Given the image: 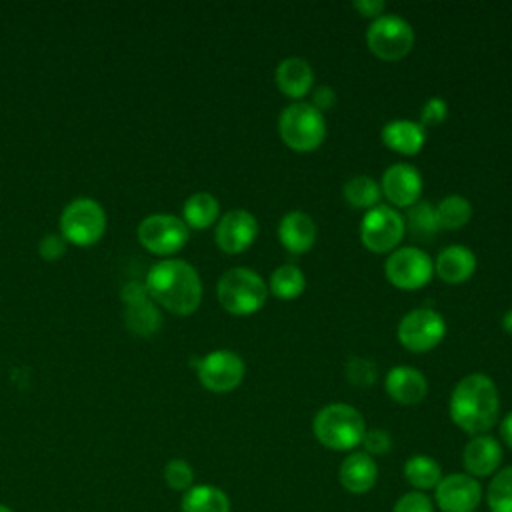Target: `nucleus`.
Masks as SVG:
<instances>
[{
  "instance_id": "13",
  "label": "nucleus",
  "mask_w": 512,
  "mask_h": 512,
  "mask_svg": "<svg viewBox=\"0 0 512 512\" xmlns=\"http://www.w3.org/2000/svg\"><path fill=\"white\" fill-rule=\"evenodd\" d=\"M484 498L482 486L466 472L442 476L434 488V506L440 512H474Z\"/></svg>"
},
{
  "instance_id": "41",
  "label": "nucleus",
  "mask_w": 512,
  "mask_h": 512,
  "mask_svg": "<svg viewBox=\"0 0 512 512\" xmlns=\"http://www.w3.org/2000/svg\"><path fill=\"white\" fill-rule=\"evenodd\" d=\"M502 328H504L508 334H512V308L502 316Z\"/></svg>"
},
{
  "instance_id": "42",
  "label": "nucleus",
  "mask_w": 512,
  "mask_h": 512,
  "mask_svg": "<svg viewBox=\"0 0 512 512\" xmlns=\"http://www.w3.org/2000/svg\"><path fill=\"white\" fill-rule=\"evenodd\" d=\"M0 512H12L8 506H4V504H0Z\"/></svg>"
},
{
  "instance_id": "38",
  "label": "nucleus",
  "mask_w": 512,
  "mask_h": 512,
  "mask_svg": "<svg viewBox=\"0 0 512 512\" xmlns=\"http://www.w3.org/2000/svg\"><path fill=\"white\" fill-rule=\"evenodd\" d=\"M334 102H336V92L330 88V86H318V88H314L312 90V106L318 110V112H326V110H330L332 106H334Z\"/></svg>"
},
{
  "instance_id": "36",
  "label": "nucleus",
  "mask_w": 512,
  "mask_h": 512,
  "mask_svg": "<svg viewBox=\"0 0 512 512\" xmlns=\"http://www.w3.org/2000/svg\"><path fill=\"white\" fill-rule=\"evenodd\" d=\"M448 116V104L444 98L440 96H432L424 102L422 110H420V124L422 126H434L444 122Z\"/></svg>"
},
{
  "instance_id": "22",
  "label": "nucleus",
  "mask_w": 512,
  "mask_h": 512,
  "mask_svg": "<svg viewBox=\"0 0 512 512\" xmlns=\"http://www.w3.org/2000/svg\"><path fill=\"white\" fill-rule=\"evenodd\" d=\"M382 142L400 152V154H416L422 150L426 142V128L420 122L396 118L384 124L382 128Z\"/></svg>"
},
{
  "instance_id": "2",
  "label": "nucleus",
  "mask_w": 512,
  "mask_h": 512,
  "mask_svg": "<svg viewBox=\"0 0 512 512\" xmlns=\"http://www.w3.org/2000/svg\"><path fill=\"white\" fill-rule=\"evenodd\" d=\"M148 294L166 310L186 316L192 314L202 300V282L194 266L184 260H160L146 274Z\"/></svg>"
},
{
  "instance_id": "33",
  "label": "nucleus",
  "mask_w": 512,
  "mask_h": 512,
  "mask_svg": "<svg viewBox=\"0 0 512 512\" xmlns=\"http://www.w3.org/2000/svg\"><path fill=\"white\" fill-rule=\"evenodd\" d=\"M346 378L354 384V386H372L378 374V366L374 362H370L368 358H360V356H352L346 366Z\"/></svg>"
},
{
  "instance_id": "32",
  "label": "nucleus",
  "mask_w": 512,
  "mask_h": 512,
  "mask_svg": "<svg viewBox=\"0 0 512 512\" xmlns=\"http://www.w3.org/2000/svg\"><path fill=\"white\" fill-rule=\"evenodd\" d=\"M164 480L172 490L186 492L194 486V470L192 466L182 458H172L164 466Z\"/></svg>"
},
{
  "instance_id": "10",
  "label": "nucleus",
  "mask_w": 512,
  "mask_h": 512,
  "mask_svg": "<svg viewBox=\"0 0 512 512\" xmlns=\"http://www.w3.org/2000/svg\"><path fill=\"white\" fill-rule=\"evenodd\" d=\"M384 272L390 284L400 290L422 288L434 272V262L430 256L416 246H402L392 250L384 262Z\"/></svg>"
},
{
  "instance_id": "14",
  "label": "nucleus",
  "mask_w": 512,
  "mask_h": 512,
  "mask_svg": "<svg viewBox=\"0 0 512 512\" xmlns=\"http://www.w3.org/2000/svg\"><path fill=\"white\" fill-rule=\"evenodd\" d=\"M380 190L394 206L410 208L420 200L422 176L412 164L396 162L384 170Z\"/></svg>"
},
{
  "instance_id": "17",
  "label": "nucleus",
  "mask_w": 512,
  "mask_h": 512,
  "mask_svg": "<svg viewBox=\"0 0 512 512\" xmlns=\"http://www.w3.org/2000/svg\"><path fill=\"white\" fill-rule=\"evenodd\" d=\"M378 480V466L366 452H350L338 468V482L350 494H366Z\"/></svg>"
},
{
  "instance_id": "9",
  "label": "nucleus",
  "mask_w": 512,
  "mask_h": 512,
  "mask_svg": "<svg viewBox=\"0 0 512 512\" xmlns=\"http://www.w3.org/2000/svg\"><path fill=\"white\" fill-rule=\"evenodd\" d=\"M106 228V214L102 206L92 198H76L72 200L62 216H60V230L66 240L72 244L88 246L94 244Z\"/></svg>"
},
{
  "instance_id": "18",
  "label": "nucleus",
  "mask_w": 512,
  "mask_h": 512,
  "mask_svg": "<svg viewBox=\"0 0 512 512\" xmlns=\"http://www.w3.org/2000/svg\"><path fill=\"white\" fill-rule=\"evenodd\" d=\"M278 240L292 254L308 252L316 242V224L302 210L286 212L278 222Z\"/></svg>"
},
{
  "instance_id": "20",
  "label": "nucleus",
  "mask_w": 512,
  "mask_h": 512,
  "mask_svg": "<svg viewBox=\"0 0 512 512\" xmlns=\"http://www.w3.org/2000/svg\"><path fill=\"white\" fill-rule=\"evenodd\" d=\"M274 80H276V86L280 88V92H284L288 98L300 100L312 88L314 70L308 60H304L300 56H290V58H284L276 66Z\"/></svg>"
},
{
  "instance_id": "24",
  "label": "nucleus",
  "mask_w": 512,
  "mask_h": 512,
  "mask_svg": "<svg viewBox=\"0 0 512 512\" xmlns=\"http://www.w3.org/2000/svg\"><path fill=\"white\" fill-rule=\"evenodd\" d=\"M404 480L418 492H428L442 480V466L428 454H414L404 462Z\"/></svg>"
},
{
  "instance_id": "35",
  "label": "nucleus",
  "mask_w": 512,
  "mask_h": 512,
  "mask_svg": "<svg viewBox=\"0 0 512 512\" xmlns=\"http://www.w3.org/2000/svg\"><path fill=\"white\" fill-rule=\"evenodd\" d=\"M362 452H366L368 456H382L386 452H390L392 448V436L384 430V428H366L364 438H362Z\"/></svg>"
},
{
  "instance_id": "11",
  "label": "nucleus",
  "mask_w": 512,
  "mask_h": 512,
  "mask_svg": "<svg viewBox=\"0 0 512 512\" xmlns=\"http://www.w3.org/2000/svg\"><path fill=\"white\" fill-rule=\"evenodd\" d=\"M138 240L154 254H174L188 240V226L172 214H152L138 226Z\"/></svg>"
},
{
  "instance_id": "7",
  "label": "nucleus",
  "mask_w": 512,
  "mask_h": 512,
  "mask_svg": "<svg viewBox=\"0 0 512 512\" xmlns=\"http://www.w3.org/2000/svg\"><path fill=\"white\" fill-rule=\"evenodd\" d=\"M406 222L404 216L392 206L378 204L370 208L360 224V240L362 244L378 254L392 252L400 240L404 238Z\"/></svg>"
},
{
  "instance_id": "4",
  "label": "nucleus",
  "mask_w": 512,
  "mask_h": 512,
  "mask_svg": "<svg viewBox=\"0 0 512 512\" xmlns=\"http://www.w3.org/2000/svg\"><path fill=\"white\" fill-rule=\"evenodd\" d=\"M218 302L224 310L236 316L254 314L260 310L268 296V286L262 276L246 266H236L226 270L216 286Z\"/></svg>"
},
{
  "instance_id": "5",
  "label": "nucleus",
  "mask_w": 512,
  "mask_h": 512,
  "mask_svg": "<svg viewBox=\"0 0 512 512\" xmlns=\"http://www.w3.org/2000/svg\"><path fill=\"white\" fill-rule=\"evenodd\" d=\"M278 134L288 148L308 152L324 142L326 118L310 102H294L282 110Z\"/></svg>"
},
{
  "instance_id": "27",
  "label": "nucleus",
  "mask_w": 512,
  "mask_h": 512,
  "mask_svg": "<svg viewBox=\"0 0 512 512\" xmlns=\"http://www.w3.org/2000/svg\"><path fill=\"white\" fill-rule=\"evenodd\" d=\"M306 278L296 264H282L270 274L268 288L276 298L292 300L304 292Z\"/></svg>"
},
{
  "instance_id": "37",
  "label": "nucleus",
  "mask_w": 512,
  "mask_h": 512,
  "mask_svg": "<svg viewBox=\"0 0 512 512\" xmlns=\"http://www.w3.org/2000/svg\"><path fill=\"white\" fill-rule=\"evenodd\" d=\"M64 250H66L64 238L58 234H46V236H42V240L38 244V252L44 260H56L64 254Z\"/></svg>"
},
{
  "instance_id": "39",
  "label": "nucleus",
  "mask_w": 512,
  "mask_h": 512,
  "mask_svg": "<svg viewBox=\"0 0 512 512\" xmlns=\"http://www.w3.org/2000/svg\"><path fill=\"white\" fill-rule=\"evenodd\" d=\"M352 6L362 14V16H368V18H378L384 14V0H354Z\"/></svg>"
},
{
  "instance_id": "19",
  "label": "nucleus",
  "mask_w": 512,
  "mask_h": 512,
  "mask_svg": "<svg viewBox=\"0 0 512 512\" xmlns=\"http://www.w3.org/2000/svg\"><path fill=\"white\" fill-rule=\"evenodd\" d=\"M384 388L398 404H418L428 392V380L420 370L400 364L386 374Z\"/></svg>"
},
{
  "instance_id": "28",
  "label": "nucleus",
  "mask_w": 512,
  "mask_h": 512,
  "mask_svg": "<svg viewBox=\"0 0 512 512\" xmlns=\"http://www.w3.org/2000/svg\"><path fill=\"white\" fill-rule=\"evenodd\" d=\"M380 184L366 176V174H356L352 178H348L344 182V188H342V194L344 198L348 200L350 206L354 208H374L378 206V200H380Z\"/></svg>"
},
{
  "instance_id": "34",
  "label": "nucleus",
  "mask_w": 512,
  "mask_h": 512,
  "mask_svg": "<svg viewBox=\"0 0 512 512\" xmlns=\"http://www.w3.org/2000/svg\"><path fill=\"white\" fill-rule=\"evenodd\" d=\"M392 512H434V502L426 492L410 490L394 502Z\"/></svg>"
},
{
  "instance_id": "29",
  "label": "nucleus",
  "mask_w": 512,
  "mask_h": 512,
  "mask_svg": "<svg viewBox=\"0 0 512 512\" xmlns=\"http://www.w3.org/2000/svg\"><path fill=\"white\" fill-rule=\"evenodd\" d=\"M436 218L440 228L456 230L462 228L472 218V204L460 196V194H448L444 196L436 206Z\"/></svg>"
},
{
  "instance_id": "26",
  "label": "nucleus",
  "mask_w": 512,
  "mask_h": 512,
  "mask_svg": "<svg viewBox=\"0 0 512 512\" xmlns=\"http://www.w3.org/2000/svg\"><path fill=\"white\" fill-rule=\"evenodd\" d=\"M220 204L210 192H196L184 202V224L190 228H208L218 218Z\"/></svg>"
},
{
  "instance_id": "1",
  "label": "nucleus",
  "mask_w": 512,
  "mask_h": 512,
  "mask_svg": "<svg viewBox=\"0 0 512 512\" xmlns=\"http://www.w3.org/2000/svg\"><path fill=\"white\" fill-rule=\"evenodd\" d=\"M448 412L452 422L470 436L486 434L496 424L500 412L494 380L480 372L464 376L450 394Z\"/></svg>"
},
{
  "instance_id": "31",
  "label": "nucleus",
  "mask_w": 512,
  "mask_h": 512,
  "mask_svg": "<svg viewBox=\"0 0 512 512\" xmlns=\"http://www.w3.org/2000/svg\"><path fill=\"white\" fill-rule=\"evenodd\" d=\"M486 502L490 512H512V466H504L492 476Z\"/></svg>"
},
{
  "instance_id": "40",
  "label": "nucleus",
  "mask_w": 512,
  "mask_h": 512,
  "mask_svg": "<svg viewBox=\"0 0 512 512\" xmlns=\"http://www.w3.org/2000/svg\"><path fill=\"white\" fill-rule=\"evenodd\" d=\"M500 436H502L504 444H506L508 448H512V412H508V414L504 416V420L500 422Z\"/></svg>"
},
{
  "instance_id": "3",
  "label": "nucleus",
  "mask_w": 512,
  "mask_h": 512,
  "mask_svg": "<svg viewBox=\"0 0 512 512\" xmlns=\"http://www.w3.org/2000/svg\"><path fill=\"white\" fill-rule=\"evenodd\" d=\"M312 432L324 448L344 452L362 444L366 422L354 406L332 402L316 412L312 420Z\"/></svg>"
},
{
  "instance_id": "23",
  "label": "nucleus",
  "mask_w": 512,
  "mask_h": 512,
  "mask_svg": "<svg viewBox=\"0 0 512 512\" xmlns=\"http://www.w3.org/2000/svg\"><path fill=\"white\" fill-rule=\"evenodd\" d=\"M182 512H230L228 494L214 484H194L184 492L180 502Z\"/></svg>"
},
{
  "instance_id": "21",
  "label": "nucleus",
  "mask_w": 512,
  "mask_h": 512,
  "mask_svg": "<svg viewBox=\"0 0 512 512\" xmlns=\"http://www.w3.org/2000/svg\"><path fill=\"white\" fill-rule=\"evenodd\" d=\"M476 270V256L468 246L450 244L438 252L434 262V272L448 284H458L468 280Z\"/></svg>"
},
{
  "instance_id": "8",
  "label": "nucleus",
  "mask_w": 512,
  "mask_h": 512,
  "mask_svg": "<svg viewBox=\"0 0 512 512\" xmlns=\"http://www.w3.org/2000/svg\"><path fill=\"white\" fill-rule=\"evenodd\" d=\"M446 334V324L434 308H414L398 322V340L410 352H428L436 348Z\"/></svg>"
},
{
  "instance_id": "25",
  "label": "nucleus",
  "mask_w": 512,
  "mask_h": 512,
  "mask_svg": "<svg viewBox=\"0 0 512 512\" xmlns=\"http://www.w3.org/2000/svg\"><path fill=\"white\" fill-rule=\"evenodd\" d=\"M124 320L126 326L138 334V336H150L160 328V312L158 308L150 302L148 296L132 300V302H124Z\"/></svg>"
},
{
  "instance_id": "12",
  "label": "nucleus",
  "mask_w": 512,
  "mask_h": 512,
  "mask_svg": "<svg viewBox=\"0 0 512 512\" xmlns=\"http://www.w3.org/2000/svg\"><path fill=\"white\" fill-rule=\"evenodd\" d=\"M196 370L204 388L212 392H230L242 382L246 366L236 352L214 350L196 360Z\"/></svg>"
},
{
  "instance_id": "15",
  "label": "nucleus",
  "mask_w": 512,
  "mask_h": 512,
  "mask_svg": "<svg viewBox=\"0 0 512 512\" xmlns=\"http://www.w3.org/2000/svg\"><path fill=\"white\" fill-rule=\"evenodd\" d=\"M258 234V222L256 218L242 208L226 212L218 224H216V244L228 252V254H238L246 250Z\"/></svg>"
},
{
  "instance_id": "30",
  "label": "nucleus",
  "mask_w": 512,
  "mask_h": 512,
  "mask_svg": "<svg viewBox=\"0 0 512 512\" xmlns=\"http://www.w3.org/2000/svg\"><path fill=\"white\" fill-rule=\"evenodd\" d=\"M406 228L416 236V238H432L438 230V218H436V210L428 200H418L416 204H412L408 208V214L404 218Z\"/></svg>"
},
{
  "instance_id": "16",
  "label": "nucleus",
  "mask_w": 512,
  "mask_h": 512,
  "mask_svg": "<svg viewBox=\"0 0 512 512\" xmlns=\"http://www.w3.org/2000/svg\"><path fill=\"white\" fill-rule=\"evenodd\" d=\"M464 472L472 478H488L500 470L502 464V446L490 434L472 436L462 452Z\"/></svg>"
},
{
  "instance_id": "6",
  "label": "nucleus",
  "mask_w": 512,
  "mask_h": 512,
  "mask_svg": "<svg viewBox=\"0 0 512 512\" xmlns=\"http://www.w3.org/2000/svg\"><path fill=\"white\" fill-rule=\"evenodd\" d=\"M366 42L372 54L382 60L404 58L414 44V30L398 14H382L374 18L366 30Z\"/></svg>"
}]
</instances>
